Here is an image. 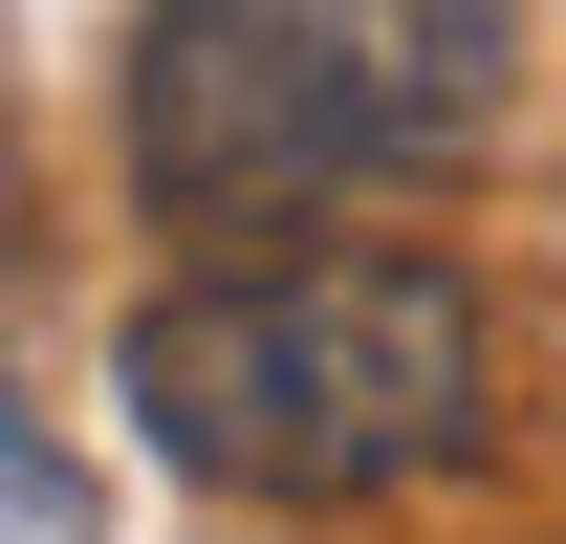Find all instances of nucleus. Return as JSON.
Here are the masks:
<instances>
[{"instance_id": "1", "label": "nucleus", "mask_w": 566, "mask_h": 544, "mask_svg": "<svg viewBox=\"0 0 566 544\" xmlns=\"http://www.w3.org/2000/svg\"><path fill=\"white\" fill-rule=\"evenodd\" d=\"M109 393L218 501H415L501 436V327L415 240H218L109 327Z\"/></svg>"}, {"instance_id": "2", "label": "nucleus", "mask_w": 566, "mask_h": 544, "mask_svg": "<svg viewBox=\"0 0 566 544\" xmlns=\"http://www.w3.org/2000/svg\"><path fill=\"white\" fill-rule=\"evenodd\" d=\"M501 0H132V66H109V175L175 240H262V218L392 197L458 175L501 132Z\"/></svg>"}]
</instances>
